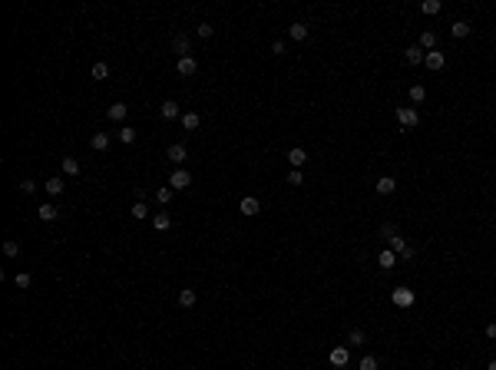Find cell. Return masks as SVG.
<instances>
[{
  "label": "cell",
  "instance_id": "7402d4cb",
  "mask_svg": "<svg viewBox=\"0 0 496 370\" xmlns=\"http://www.w3.org/2000/svg\"><path fill=\"white\" fill-rule=\"evenodd\" d=\"M198 122H202V119H198V112H182V129H186V132H195Z\"/></svg>",
  "mask_w": 496,
  "mask_h": 370
},
{
  "label": "cell",
  "instance_id": "6da1fadb",
  "mask_svg": "<svg viewBox=\"0 0 496 370\" xmlns=\"http://www.w3.org/2000/svg\"><path fill=\"white\" fill-rule=\"evenodd\" d=\"M384 235H390V251H397V258H414V248H410V245L400 238V235H397L390 225L384 228Z\"/></svg>",
  "mask_w": 496,
  "mask_h": 370
},
{
  "label": "cell",
  "instance_id": "e575fe53",
  "mask_svg": "<svg viewBox=\"0 0 496 370\" xmlns=\"http://www.w3.org/2000/svg\"><path fill=\"white\" fill-rule=\"evenodd\" d=\"M3 255H7V258H17V255H20V245H17V241H3Z\"/></svg>",
  "mask_w": 496,
  "mask_h": 370
},
{
  "label": "cell",
  "instance_id": "30bf717a",
  "mask_svg": "<svg viewBox=\"0 0 496 370\" xmlns=\"http://www.w3.org/2000/svg\"><path fill=\"white\" fill-rule=\"evenodd\" d=\"M328 360L334 364V367H347V360H351V354H347V347H334L328 354Z\"/></svg>",
  "mask_w": 496,
  "mask_h": 370
},
{
  "label": "cell",
  "instance_id": "52a82bcc",
  "mask_svg": "<svg viewBox=\"0 0 496 370\" xmlns=\"http://www.w3.org/2000/svg\"><path fill=\"white\" fill-rule=\"evenodd\" d=\"M238 212L252 218V215H258V212H262V205H258V198H255V195H245L242 202H238Z\"/></svg>",
  "mask_w": 496,
  "mask_h": 370
},
{
  "label": "cell",
  "instance_id": "5bb4252c",
  "mask_svg": "<svg viewBox=\"0 0 496 370\" xmlns=\"http://www.w3.org/2000/svg\"><path fill=\"white\" fill-rule=\"evenodd\" d=\"M56 215H60V208L50 205V202H43V205L37 208V218H40V222H56Z\"/></svg>",
  "mask_w": 496,
  "mask_h": 370
},
{
  "label": "cell",
  "instance_id": "74e56055",
  "mask_svg": "<svg viewBox=\"0 0 496 370\" xmlns=\"http://www.w3.org/2000/svg\"><path fill=\"white\" fill-rule=\"evenodd\" d=\"M301 182H305V175L298 172V169H291V172H288V185H301Z\"/></svg>",
  "mask_w": 496,
  "mask_h": 370
},
{
  "label": "cell",
  "instance_id": "7c38bea8",
  "mask_svg": "<svg viewBox=\"0 0 496 370\" xmlns=\"http://www.w3.org/2000/svg\"><path fill=\"white\" fill-rule=\"evenodd\" d=\"M126 112H129V106H126V103H113V106L106 109V116H110L113 122H126Z\"/></svg>",
  "mask_w": 496,
  "mask_h": 370
},
{
  "label": "cell",
  "instance_id": "8d00e7d4",
  "mask_svg": "<svg viewBox=\"0 0 496 370\" xmlns=\"http://www.w3.org/2000/svg\"><path fill=\"white\" fill-rule=\"evenodd\" d=\"M20 192H23V195H30V192H37V182H33V179H23V182H20Z\"/></svg>",
  "mask_w": 496,
  "mask_h": 370
},
{
  "label": "cell",
  "instance_id": "277c9868",
  "mask_svg": "<svg viewBox=\"0 0 496 370\" xmlns=\"http://www.w3.org/2000/svg\"><path fill=\"white\" fill-rule=\"evenodd\" d=\"M176 70H179V76H195L198 73V60L195 56H182V60L176 63Z\"/></svg>",
  "mask_w": 496,
  "mask_h": 370
},
{
  "label": "cell",
  "instance_id": "8992f818",
  "mask_svg": "<svg viewBox=\"0 0 496 370\" xmlns=\"http://www.w3.org/2000/svg\"><path fill=\"white\" fill-rule=\"evenodd\" d=\"M390 301H394L397 307H410L414 304V291H410V288H397V291L390 294Z\"/></svg>",
  "mask_w": 496,
  "mask_h": 370
},
{
  "label": "cell",
  "instance_id": "60d3db41",
  "mask_svg": "<svg viewBox=\"0 0 496 370\" xmlns=\"http://www.w3.org/2000/svg\"><path fill=\"white\" fill-rule=\"evenodd\" d=\"M486 370H496V360H490V367H486Z\"/></svg>",
  "mask_w": 496,
  "mask_h": 370
},
{
  "label": "cell",
  "instance_id": "83f0119b",
  "mask_svg": "<svg viewBox=\"0 0 496 370\" xmlns=\"http://www.w3.org/2000/svg\"><path fill=\"white\" fill-rule=\"evenodd\" d=\"M420 10L433 17V13H440V10H443V3H440V0H423V3H420Z\"/></svg>",
  "mask_w": 496,
  "mask_h": 370
},
{
  "label": "cell",
  "instance_id": "d590c367",
  "mask_svg": "<svg viewBox=\"0 0 496 370\" xmlns=\"http://www.w3.org/2000/svg\"><path fill=\"white\" fill-rule=\"evenodd\" d=\"M361 370H377V357L364 354V357H361Z\"/></svg>",
  "mask_w": 496,
  "mask_h": 370
},
{
  "label": "cell",
  "instance_id": "603a6c76",
  "mask_svg": "<svg viewBox=\"0 0 496 370\" xmlns=\"http://www.w3.org/2000/svg\"><path fill=\"white\" fill-rule=\"evenodd\" d=\"M433 46H437V33L423 30V33H420V50H433Z\"/></svg>",
  "mask_w": 496,
  "mask_h": 370
},
{
  "label": "cell",
  "instance_id": "ffe728a7",
  "mask_svg": "<svg viewBox=\"0 0 496 370\" xmlns=\"http://www.w3.org/2000/svg\"><path fill=\"white\" fill-rule=\"evenodd\" d=\"M288 37H291V40H308V23H291V27H288Z\"/></svg>",
  "mask_w": 496,
  "mask_h": 370
},
{
  "label": "cell",
  "instance_id": "ab89813d",
  "mask_svg": "<svg viewBox=\"0 0 496 370\" xmlns=\"http://www.w3.org/2000/svg\"><path fill=\"white\" fill-rule=\"evenodd\" d=\"M486 337H493V340H496V324H486Z\"/></svg>",
  "mask_w": 496,
  "mask_h": 370
},
{
  "label": "cell",
  "instance_id": "d6a6232c",
  "mask_svg": "<svg viewBox=\"0 0 496 370\" xmlns=\"http://www.w3.org/2000/svg\"><path fill=\"white\" fill-rule=\"evenodd\" d=\"M129 215L132 218H146V215H149V205H146V202H136V205L129 208Z\"/></svg>",
  "mask_w": 496,
  "mask_h": 370
},
{
  "label": "cell",
  "instance_id": "cb8c5ba5",
  "mask_svg": "<svg viewBox=\"0 0 496 370\" xmlns=\"http://www.w3.org/2000/svg\"><path fill=\"white\" fill-rule=\"evenodd\" d=\"M450 33L457 37V40H463V37H470V23H466V20H457V23L450 27Z\"/></svg>",
  "mask_w": 496,
  "mask_h": 370
},
{
  "label": "cell",
  "instance_id": "d6986e66",
  "mask_svg": "<svg viewBox=\"0 0 496 370\" xmlns=\"http://www.w3.org/2000/svg\"><path fill=\"white\" fill-rule=\"evenodd\" d=\"M116 139H119L122 146H132V142H136V129H132V126H119V129H116Z\"/></svg>",
  "mask_w": 496,
  "mask_h": 370
},
{
  "label": "cell",
  "instance_id": "5b68a950",
  "mask_svg": "<svg viewBox=\"0 0 496 370\" xmlns=\"http://www.w3.org/2000/svg\"><path fill=\"white\" fill-rule=\"evenodd\" d=\"M443 63H447L443 50H430V53L423 56V66H427V70H433V73H437V70H443Z\"/></svg>",
  "mask_w": 496,
  "mask_h": 370
},
{
  "label": "cell",
  "instance_id": "4316f807",
  "mask_svg": "<svg viewBox=\"0 0 496 370\" xmlns=\"http://www.w3.org/2000/svg\"><path fill=\"white\" fill-rule=\"evenodd\" d=\"M179 304L192 307V304H195V291H192V288H182V291H179Z\"/></svg>",
  "mask_w": 496,
  "mask_h": 370
},
{
  "label": "cell",
  "instance_id": "f546056e",
  "mask_svg": "<svg viewBox=\"0 0 496 370\" xmlns=\"http://www.w3.org/2000/svg\"><path fill=\"white\" fill-rule=\"evenodd\" d=\"M93 76H96V79H106V76H110V63L96 60V63H93Z\"/></svg>",
  "mask_w": 496,
  "mask_h": 370
},
{
  "label": "cell",
  "instance_id": "ac0fdd59",
  "mask_svg": "<svg viewBox=\"0 0 496 370\" xmlns=\"http://www.w3.org/2000/svg\"><path fill=\"white\" fill-rule=\"evenodd\" d=\"M377 264H381L384 271H390V268L397 264V251H390V248H387V251H381V255H377Z\"/></svg>",
  "mask_w": 496,
  "mask_h": 370
},
{
  "label": "cell",
  "instance_id": "2e32d148",
  "mask_svg": "<svg viewBox=\"0 0 496 370\" xmlns=\"http://www.w3.org/2000/svg\"><path fill=\"white\" fill-rule=\"evenodd\" d=\"M377 195H394V188H397V182L390 179V175H384V179H377Z\"/></svg>",
  "mask_w": 496,
  "mask_h": 370
},
{
  "label": "cell",
  "instance_id": "4dcf8cb0",
  "mask_svg": "<svg viewBox=\"0 0 496 370\" xmlns=\"http://www.w3.org/2000/svg\"><path fill=\"white\" fill-rule=\"evenodd\" d=\"M172 192H176L172 185H165V188H159V192H155V202H159V205H165V202H172Z\"/></svg>",
  "mask_w": 496,
  "mask_h": 370
},
{
  "label": "cell",
  "instance_id": "f35d334b",
  "mask_svg": "<svg viewBox=\"0 0 496 370\" xmlns=\"http://www.w3.org/2000/svg\"><path fill=\"white\" fill-rule=\"evenodd\" d=\"M347 344H364V331H357V327H354L351 334H347Z\"/></svg>",
  "mask_w": 496,
  "mask_h": 370
},
{
  "label": "cell",
  "instance_id": "f1b7e54d",
  "mask_svg": "<svg viewBox=\"0 0 496 370\" xmlns=\"http://www.w3.org/2000/svg\"><path fill=\"white\" fill-rule=\"evenodd\" d=\"M60 169H63V175H79V162H76V159H63Z\"/></svg>",
  "mask_w": 496,
  "mask_h": 370
},
{
  "label": "cell",
  "instance_id": "9c48e42d",
  "mask_svg": "<svg viewBox=\"0 0 496 370\" xmlns=\"http://www.w3.org/2000/svg\"><path fill=\"white\" fill-rule=\"evenodd\" d=\"M285 159H288L291 165H295V169H301V165L308 162V152H305L301 146H295V149H288V155H285Z\"/></svg>",
  "mask_w": 496,
  "mask_h": 370
},
{
  "label": "cell",
  "instance_id": "3957f363",
  "mask_svg": "<svg viewBox=\"0 0 496 370\" xmlns=\"http://www.w3.org/2000/svg\"><path fill=\"white\" fill-rule=\"evenodd\" d=\"M397 119H400L404 129H410V126H417V122H420V112L414 106H400V109H397Z\"/></svg>",
  "mask_w": 496,
  "mask_h": 370
},
{
  "label": "cell",
  "instance_id": "44dd1931",
  "mask_svg": "<svg viewBox=\"0 0 496 370\" xmlns=\"http://www.w3.org/2000/svg\"><path fill=\"white\" fill-rule=\"evenodd\" d=\"M63 179L60 175H53V179H46V195H63Z\"/></svg>",
  "mask_w": 496,
  "mask_h": 370
},
{
  "label": "cell",
  "instance_id": "1f68e13d",
  "mask_svg": "<svg viewBox=\"0 0 496 370\" xmlns=\"http://www.w3.org/2000/svg\"><path fill=\"white\" fill-rule=\"evenodd\" d=\"M410 99H414V103H423V99H427V89L420 86V83H414V86H410Z\"/></svg>",
  "mask_w": 496,
  "mask_h": 370
},
{
  "label": "cell",
  "instance_id": "4fadbf2b",
  "mask_svg": "<svg viewBox=\"0 0 496 370\" xmlns=\"http://www.w3.org/2000/svg\"><path fill=\"white\" fill-rule=\"evenodd\" d=\"M110 132H93V139H89V146H93V149H96V152H106V149H110Z\"/></svg>",
  "mask_w": 496,
  "mask_h": 370
},
{
  "label": "cell",
  "instance_id": "d4e9b609",
  "mask_svg": "<svg viewBox=\"0 0 496 370\" xmlns=\"http://www.w3.org/2000/svg\"><path fill=\"white\" fill-rule=\"evenodd\" d=\"M153 225H155V231H165L169 225H172V218L165 215V212H155V215H153Z\"/></svg>",
  "mask_w": 496,
  "mask_h": 370
},
{
  "label": "cell",
  "instance_id": "e0dca14e",
  "mask_svg": "<svg viewBox=\"0 0 496 370\" xmlns=\"http://www.w3.org/2000/svg\"><path fill=\"white\" fill-rule=\"evenodd\" d=\"M159 112H162V119H179V103L176 99H165L159 106Z\"/></svg>",
  "mask_w": 496,
  "mask_h": 370
},
{
  "label": "cell",
  "instance_id": "ba28073f",
  "mask_svg": "<svg viewBox=\"0 0 496 370\" xmlns=\"http://www.w3.org/2000/svg\"><path fill=\"white\" fill-rule=\"evenodd\" d=\"M165 155H169V159H172V162H176V169H182V162H186V146H179V142H172V146H169V149H165Z\"/></svg>",
  "mask_w": 496,
  "mask_h": 370
},
{
  "label": "cell",
  "instance_id": "7a4b0ae2",
  "mask_svg": "<svg viewBox=\"0 0 496 370\" xmlns=\"http://www.w3.org/2000/svg\"><path fill=\"white\" fill-rule=\"evenodd\" d=\"M169 185H172L176 192H182V188H189V185H192V172H189V169H176V172L169 175Z\"/></svg>",
  "mask_w": 496,
  "mask_h": 370
},
{
  "label": "cell",
  "instance_id": "836d02e7",
  "mask_svg": "<svg viewBox=\"0 0 496 370\" xmlns=\"http://www.w3.org/2000/svg\"><path fill=\"white\" fill-rule=\"evenodd\" d=\"M212 33H215V27H212V23H198V27H195V37H202V40H209Z\"/></svg>",
  "mask_w": 496,
  "mask_h": 370
},
{
  "label": "cell",
  "instance_id": "8fae6325",
  "mask_svg": "<svg viewBox=\"0 0 496 370\" xmlns=\"http://www.w3.org/2000/svg\"><path fill=\"white\" fill-rule=\"evenodd\" d=\"M172 50H176V53H179V60H182V56H189V50H192V40H189L186 33H179L176 40H172Z\"/></svg>",
  "mask_w": 496,
  "mask_h": 370
},
{
  "label": "cell",
  "instance_id": "484cf974",
  "mask_svg": "<svg viewBox=\"0 0 496 370\" xmlns=\"http://www.w3.org/2000/svg\"><path fill=\"white\" fill-rule=\"evenodd\" d=\"M13 284L23 291V288H30V284H33V274L30 271H17V274H13Z\"/></svg>",
  "mask_w": 496,
  "mask_h": 370
},
{
  "label": "cell",
  "instance_id": "9a60e30c",
  "mask_svg": "<svg viewBox=\"0 0 496 370\" xmlns=\"http://www.w3.org/2000/svg\"><path fill=\"white\" fill-rule=\"evenodd\" d=\"M423 56H427V53H423L420 46H407V50H404V60H407L410 66H420V63H423Z\"/></svg>",
  "mask_w": 496,
  "mask_h": 370
}]
</instances>
